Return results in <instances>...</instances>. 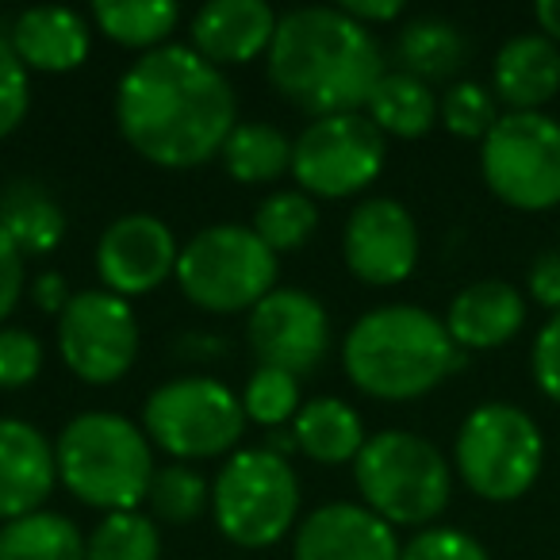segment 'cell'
Instances as JSON below:
<instances>
[{
    "label": "cell",
    "instance_id": "74e56055",
    "mask_svg": "<svg viewBox=\"0 0 560 560\" xmlns=\"http://www.w3.org/2000/svg\"><path fill=\"white\" fill-rule=\"evenodd\" d=\"M20 296H24V249L0 226V323L16 312Z\"/></svg>",
    "mask_w": 560,
    "mask_h": 560
},
{
    "label": "cell",
    "instance_id": "ba28073f",
    "mask_svg": "<svg viewBox=\"0 0 560 560\" xmlns=\"http://www.w3.org/2000/svg\"><path fill=\"white\" fill-rule=\"evenodd\" d=\"M453 460L472 495L488 503H514L541 476L545 438L522 407L480 404L460 422Z\"/></svg>",
    "mask_w": 560,
    "mask_h": 560
},
{
    "label": "cell",
    "instance_id": "ee69618b",
    "mask_svg": "<svg viewBox=\"0 0 560 560\" xmlns=\"http://www.w3.org/2000/svg\"><path fill=\"white\" fill-rule=\"evenodd\" d=\"M265 450L289 457V453L296 450V438H292V430H265Z\"/></svg>",
    "mask_w": 560,
    "mask_h": 560
},
{
    "label": "cell",
    "instance_id": "83f0119b",
    "mask_svg": "<svg viewBox=\"0 0 560 560\" xmlns=\"http://www.w3.org/2000/svg\"><path fill=\"white\" fill-rule=\"evenodd\" d=\"M219 158L238 185H269L292 170V142L272 124H238L226 135Z\"/></svg>",
    "mask_w": 560,
    "mask_h": 560
},
{
    "label": "cell",
    "instance_id": "603a6c76",
    "mask_svg": "<svg viewBox=\"0 0 560 560\" xmlns=\"http://www.w3.org/2000/svg\"><path fill=\"white\" fill-rule=\"evenodd\" d=\"M399 70L411 73L419 81H450L453 73L465 66L468 39L457 24L442 16H415L411 24L399 32L396 43Z\"/></svg>",
    "mask_w": 560,
    "mask_h": 560
},
{
    "label": "cell",
    "instance_id": "60d3db41",
    "mask_svg": "<svg viewBox=\"0 0 560 560\" xmlns=\"http://www.w3.org/2000/svg\"><path fill=\"white\" fill-rule=\"evenodd\" d=\"M338 9L361 27L392 24V20L404 16V4H399V0H346V4H338Z\"/></svg>",
    "mask_w": 560,
    "mask_h": 560
},
{
    "label": "cell",
    "instance_id": "30bf717a",
    "mask_svg": "<svg viewBox=\"0 0 560 560\" xmlns=\"http://www.w3.org/2000/svg\"><path fill=\"white\" fill-rule=\"evenodd\" d=\"M480 173L491 196L518 211L560 203V124L545 112H503L480 147Z\"/></svg>",
    "mask_w": 560,
    "mask_h": 560
},
{
    "label": "cell",
    "instance_id": "9a60e30c",
    "mask_svg": "<svg viewBox=\"0 0 560 560\" xmlns=\"http://www.w3.org/2000/svg\"><path fill=\"white\" fill-rule=\"evenodd\" d=\"M180 246L170 223L150 211H131L104 226L96 242V277L116 296H147L177 272Z\"/></svg>",
    "mask_w": 560,
    "mask_h": 560
},
{
    "label": "cell",
    "instance_id": "277c9868",
    "mask_svg": "<svg viewBox=\"0 0 560 560\" xmlns=\"http://www.w3.org/2000/svg\"><path fill=\"white\" fill-rule=\"evenodd\" d=\"M58 480L93 511H139L154 480V450L142 427L116 411H81L55 445Z\"/></svg>",
    "mask_w": 560,
    "mask_h": 560
},
{
    "label": "cell",
    "instance_id": "5b68a950",
    "mask_svg": "<svg viewBox=\"0 0 560 560\" xmlns=\"http://www.w3.org/2000/svg\"><path fill=\"white\" fill-rule=\"evenodd\" d=\"M353 480L373 514L392 529L427 526L450 506L453 468L434 442L411 430H381L353 460Z\"/></svg>",
    "mask_w": 560,
    "mask_h": 560
},
{
    "label": "cell",
    "instance_id": "1f68e13d",
    "mask_svg": "<svg viewBox=\"0 0 560 560\" xmlns=\"http://www.w3.org/2000/svg\"><path fill=\"white\" fill-rule=\"evenodd\" d=\"M300 376L280 373V369H257L242 388V411L246 422H257L265 430H280L300 415Z\"/></svg>",
    "mask_w": 560,
    "mask_h": 560
},
{
    "label": "cell",
    "instance_id": "ffe728a7",
    "mask_svg": "<svg viewBox=\"0 0 560 560\" xmlns=\"http://www.w3.org/2000/svg\"><path fill=\"white\" fill-rule=\"evenodd\" d=\"M9 43L16 50V58L24 62V70L35 73H70L89 58L93 47V32L89 20L73 9H27L12 20Z\"/></svg>",
    "mask_w": 560,
    "mask_h": 560
},
{
    "label": "cell",
    "instance_id": "4dcf8cb0",
    "mask_svg": "<svg viewBox=\"0 0 560 560\" xmlns=\"http://www.w3.org/2000/svg\"><path fill=\"white\" fill-rule=\"evenodd\" d=\"M150 514L158 522H170V526H192L203 511L211 506V488L196 468L188 465H162L150 480L147 491Z\"/></svg>",
    "mask_w": 560,
    "mask_h": 560
},
{
    "label": "cell",
    "instance_id": "6da1fadb",
    "mask_svg": "<svg viewBox=\"0 0 560 560\" xmlns=\"http://www.w3.org/2000/svg\"><path fill=\"white\" fill-rule=\"evenodd\" d=\"M116 124L127 147L158 170H196L238 127V101L223 70L185 43L135 58L116 85Z\"/></svg>",
    "mask_w": 560,
    "mask_h": 560
},
{
    "label": "cell",
    "instance_id": "8d00e7d4",
    "mask_svg": "<svg viewBox=\"0 0 560 560\" xmlns=\"http://www.w3.org/2000/svg\"><path fill=\"white\" fill-rule=\"evenodd\" d=\"M529 369H534L537 388H541L552 404H560V312L549 315V323L537 330Z\"/></svg>",
    "mask_w": 560,
    "mask_h": 560
},
{
    "label": "cell",
    "instance_id": "52a82bcc",
    "mask_svg": "<svg viewBox=\"0 0 560 560\" xmlns=\"http://www.w3.org/2000/svg\"><path fill=\"white\" fill-rule=\"evenodd\" d=\"M173 277L188 304L200 312H254L277 289V254L257 238L254 226L215 223L180 246Z\"/></svg>",
    "mask_w": 560,
    "mask_h": 560
},
{
    "label": "cell",
    "instance_id": "d6986e66",
    "mask_svg": "<svg viewBox=\"0 0 560 560\" xmlns=\"http://www.w3.org/2000/svg\"><path fill=\"white\" fill-rule=\"evenodd\" d=\"M442 323L457 350H499L526 327V300L506 280H476L453 296Z\"/></svg>",
    "mask_w": 560,
    "mask_h": 560
},
{
    "label": "cell",
    "instance_id": "8992f818",
    "mask_svg": "<svg viewBox=\"0 0 560 560\" xmlns=\"http://www.w3.org/2000/svg\"><path fill=\"white\" fill-rule=\"evenodd\" d=\"M219 534L238 549H269L300 522V476L289 457L249 445L223 460L211 483Z\"/></svg>",
    "mask_w": 560,
    "mask_h": 560
},
{
    "label": "cell",
    "instance_id": "f35d334b",
    "mask_svg": "<svg viewBox=\"0 0 560 560\" xmlns=\"http://www.w3.org/2000/svg\"><path fill=\"white\" fill-rule=\"evenodd\" d=\"M526 289L537 307L552 315L560 312V249H545V254L534 257L526 272Z\"/></svg>",
    "mask_w": 560,
    "mask_h": 560
},
{
    "label": "cell",
    "instance_id": "e575fe53",
    "mask_svg": "<svg viewBox=\"0 0 560 560\" xmlns=\"http://www.w3.org/2000/svg\"><path fill=\"white\" fill-rule=\"evenodd\" d=\"M399 560H491L488 549L465 529L450 526H427L404 545Z\"/></svg>",
    "mask_w": 560,
    "mask_h": 560
},
{
    "label": "cell",
    "instance_id": "ac0fdd59",
    "mask_svg": "<svg viewBox=\"0 0 560 560\" xmlns=\"http://www.w3.org/2000/svg\"><path fill=\"white\" fill-rule=\"evenodd\" d=\"M277 20L280 16L265 0H211L192 16L188 39L203 62L226 70L269 55Z\"/></svg>",
    "mask_w": 560,
    "mask_h": 560
},
{
    "label": "cell",
    "instance_id": "cb8c5ba5",
    "mask_svg": "<svg viewBox=\"0 0 560 560\" xmlns=\"http://www.w3.org/2000/svg\"><path fill=\"white\" fill-rule=\"evenodd\" d=\"M365 112L381 135L422 139V135L438 124V96L430 93L427 81L396 70V73H384L381 78V85H376L373 96H369Z\"/></svg>",
    "mask_w": 560,
    "mask_h": 560
},
{
    "label": "cell",
    "instance_id": "7bdbcfd3",
    "mask_svg": "<svg viewBox=\"0 0 560 560\" xmlns=\"http://www.w3.org/2000/svg\"><path fill=\"white\" fill-rule=\"evenodd\" d=\"M534 20H537V27H541L545 39L560 43V0H537Z\"/></svg>",
    "mask_w": 560,
    "mask_h": 560
},
{
    "label": "cell",
    "instance_id": "3957f363",
    "mask_svg": "<svg viewBox=\"0 0 560 560\" xmlns=\"http://www.w3.org/2000/svg\"><path fill=\"white\" fill-rule=\"evenodd\" d=\"M342 365L358 392L384 404H407L434 392L465 365L438 315L415 304H384L365 312L342 338Z\"/></svg>",
    "mask_w": 560,
    "mask_h": 560
},
{
    "label": "cell",
    "instance_id": "f546056e",
    "mask_svg": "<svg viewBox=\"0 0 560 560\" xmlns=\"http://www.w3.org/2000/svg\"><path fill=\"white\" fill-rule=\"evenodd\" d=\"M85 560H162L158 522L139 511L104 514L85 537Z\"/></svg>",
    "mask_w": 560,
    "mask_h": 560
},
{
    "label": "cell",
    "instance_id": "8fae6325",
    "mask_svg": "<svg viewBox=\"0 0 560 560\" xmlns=\"http://www.w3.org/2000/svg\"><path fill=\"white\" fill-rule=\"evenodd\" d=\"M384 135L361 112L346 116H323L300 131L292 142V177L300 192L323 196V200H346L358 196L381 177L384 170Z\"/></svg>",
    "mask_w": 560,
    "mask_h": 560
},
{
    "label": "cell",
    "instance_id": "ab89813d",
    "mask_svg": "<svg viewBox=\"0 0 560 560\" xmlns=\"http://www.w3.org/2000/svg\"><path fill=\"white\" fill-rule=\"evenodd\" d=\"M32 300H35V307H39V312L62 315V312H66V304L73 300V292H70V284H66L62 272L50 269V272H39V277H35Z\"/></svg>",
    "mask_w": 560,
    "mask_h": 560
},
{
    "label": "cell",
    "instance_id": "4fadbf2b",
    "mask_svg": "<svg viewBox=\"0 0 560 560\" xmlns=\"http://www.w3.org/2000/svg\"><path fill=\"white\" fill-rule=\"evenodd\" d=\"M246 338L261 369L307 376L330 353V315L312 292L304 289H272L249 312Z\"/></svg>",
    "mask_w": 560,
    "mask_h": 560
},
{
    "label": "cell",
    "instance_id": "b9f144b4",
    "mask_svg": "<svg viewBox=\"0 0 560 560\" xmlns=\"http://www.w3.org/2000/svg\"><path fill=\"white\" fill-rule=\"evenodd\" d=\"M177 350L185 353V358H192V361H208V358H223L226 346H223V338H219V335H185L177 342Z\"/></svg>",
    "mask_w": 560,
    "mask_h": 560
},
{
    "label": "cell",
    "instance_id": "5bb4252c",
    "mask_svg": "<svg viewBox=\"0 0 560 560\" xmlns=\"http://www.w3.org/2000/svg\"><path fill=\"white\" fill-rule=\"evenodd\" d=\"M346 269L373 289L404 284L419 265V226L415 215L392 196L361 200L342 231Z\"/></svg>",
    "mask_w": 560,
    "mask_h": 560
},
{
    "label": "cell",
    "instance_id": "4316f807",
    "mask_svg": "<svg viewBox=\"0 0 560 560\" xmlns=\"http://www.w3.org/2000/svg\"><path fill=\"white\" fill-rule=\"evenodd\" d=\"M0 226L27 254H50L66 238V211L39 185H12L0 196Z\"/></svg>",
    "mask_w": 560,
    "mask_h": 560
},
{
    "label": "cell",
    "instance_id": "9c48e42d",
    "mask_svg": "<svg viewBox=\"0 0 560 560\" xmlns=\"http://www.w3.org/2000/svg\"><path fill=\"white\" fill-rule=\"evenodd\" d=\"M242 427V396H234L215 376H177L150 392L142 404V430L150 445H158L177 465L234 453Z\"/></svg>",
    "mask_w": 560,
    "mask_h": 560
},
{
    "label": "cell",
    "instance_id": "d4e9b609",
    "mask_svg": "<svg viewBox=\"0 0 560 560\" xmlns=\"http://www.w3.org/2000/svg\"><path fill=\"white\" fill-rule=\"evenodd\" d=\"M0 560H85V534L58 511H32L0 526Z\"/></svg>",
    "mask_w": 560,
    "mask_h": 560
},
{
    "label": "cell",
    "instance_id": "44dd1931",
    "mask_svg": "<svg viewBox=\"0 0 560 560\" xmlns=\"http://www.w3.org/2000/svg\"><path fill=\"white\" fill-rule=\"evenodd\" d=\"M491 93L511 112H541L560 93V50L545 35H514L491 66Z\"/></svg>",
    "mask_w": 560,
    "mask_h": 560
},
{
    "label": "cell",
    "instance_id": "e0dca14e",
    "mask_svg": "<svg viewBox=\"0 0 560 560\" xmlns=\"http://www.w3.org/2000/svg\"><path fill=\"white\" fill-rule=\"evenodd\" d=\"M58 483L55 445L35 422L0 415V522L43 511Z\"/></svg>",
    "mask_w": 560,
    "mask_h": 560
},
{
    "label": "cell",
    "instance_id": "f1b7e54d",
    "mask_svg": "<svg viewBox=\"0 0 560 560\" xmlns=\"http://www.w3.org/2000/svg\"><path fill=\"white\" fill-rule=\"evenodd\" d=\"M319 226V208L307 192L300 188H284V192H272L257 203L254 215V234L272 249V254H292L300 249Z\"/></svg>",
    "mask_w": 560,
    "mask_h": 560
},
{
    "label": "cell",
    "instance_id": "7402d4cb",
    "mask_svg": "<svg viewBox=\"0 0 560 560\" xmlns=\"http://www.w3.org/2000/svg\"><path fill=\"white\" fill-rule=\"evenodd\" d=\"M292 438H296V450L315 465H353L369 442L361 415L335 396L307 399L292 419Z\"/></svg>",
    "mask_w": 560,
    "mask_h": 560
},
{
    "label": "cell",
    "instance_id": "7a4b0ae2",
    "mask_svg": "<svg viewBox=\"0 0 560 560\" xmlns=\"http://www.w3.org/2000/svg\"><path fill=\"white\" fill-rule=\"evenodd\" d=\"M265 58L272 89L315 119L361 112L388 73L376 35L342 9L284 12Z\"/></svg>",
    "mask_w": 560,
    "mask_h": 560
},
{
    "label": "cell",
    "instance_id": "484cf974",
    "mask_svg": "<svg viewBox=\"0 0 560 560\" xmlns=\"http://www.w3.org/2000/svg\"><path fill=\"white\" fill-rule=\"evenodd\" d=\"M93 24L104 32V39L150 55L177 32L180 9L170 0H96Z\"/></svg>",
    "mask_w": 560,
    "mask_h": 560
},
{
    "label": "cell",
    "instance_id": "2e32d148",
    "mask_svg": "<svg viewBox=\"0 0 560 560\" xmlns=\"http://www.w3.org/2000/svg\"><path fill=\"white\" fill-rule=\"evenodd\" d=\"M396 529L365 503H323L296 526L292 560H399Z\"/></svg>",
    "mask_w": 560,
    "mask_h": 560
},
{
    "label": "cell",
    "instance_id": "d6a6232c",
    "mask_svg": "<svg viewBox=\"0 0 560 560\" xmlns=\"http://www.w3.org/2000/svg\"><path fill=\"white\" fill-rule=\"evenodd\" d=\"M438 116H442L450 135L483 142L491 127L499 124V101L480 81H457V85L445 89V96L438 101Z\"/></svg>",
    "mask_w": 560,
    "mask_h": 560
},
{
    "label": "cell",
    "instance_id": "d590c367",
    "mask_svg": "<svg viewBox=\"0 0 560 560\" xmlns=\"http://www.w3.org/2000/svg\"><path fill=\"white\" fill-rule=\"evenodd\" d=\"M27 108H32V85H27V70L16 58L9 39H0V139H9L20 124H24Z\"/></svg>",
    "mask_w": 560,
    "mask_h": 560
},
{
    "label": "cell",
    "instance_id": "7c38bea8",
    "mask_svg": "<svg viewBox=\"0 0 560 560\" xmlns=\"http://www.w3.org/2000/svg\"><path fill=\"white\" fill-rule=\"evenodd\" d=\"M58 353L85 384H116L139 358V319L131 304L108 289L73 292L58 315Z\"/></svg>",
    "mask_w": 560,
    "mask_h": 560
},
{
    "label": "cell",
    "instance_id": "836d02e7",
    "mask_svg": "<svg viewBox=\"0 0 560 560\" xmlns=\"http://www.w3.org/2000/svg\"><path fill=\"white\" fill-rule=\"evenodd\" d=\"M43 342L24 327H0V392H16L39 376Z\"/></svg>",
    "mask_w": 560,
    "mask_h": 560
}]
</instances>
